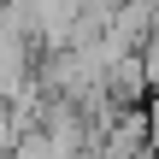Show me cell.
<instances>
[{
  "label": "cell",
  "mask_w": 159,
  "mask_h": 159,
  "mask_svg": "<svg viewBox=\"0 0 159 159\" xmlns=\"http://www.w3.org/2000/svg\"><path fill=\"white\" fill-rule=\"evenodd\" d=\"M142 59H148V77H153V89H159V30L148 35V47H142Z\"/></svg>",
  "instance_id": "1"
}]
</instances>
